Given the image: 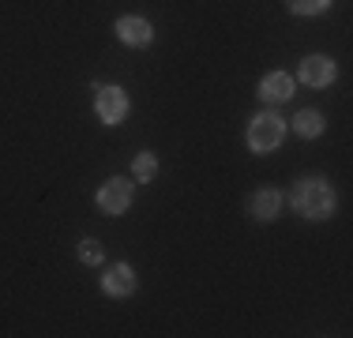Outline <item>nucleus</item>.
<instances>
[{"label": "nucleus", "instance_id": "obj_6", "mask_svg": "<svg viewBox=\"0 0 353 338\" xmlns=\"http://www.w3.org/2000/svg\"><path fill=\"white\" fill-rule=\"evenodd\" d=\"M293 87H297V79H293L290 72H267L263 79H259L256 95H259V101H267V106H282V101L293 98Z\"/></svg>", "mask_w": 353, "mask_h": 338}, {"label": "nucleus", "instance_id": "obj_10", "mask_svg": "<svg viewBox=\"0 0 353 338\" xmlns=\"http://www.w3.org/2000/svg\"><path fill=\"white\" fill-rule=\"evenodd\" d=\"M293 132H297L301 139H319V135H323V113H319V109H301V113L293 117Z\"/></svg>", "mask_w": 353, "mask_h": 338}, {"label": "nucleus", "instance_id": "obj_8", "mask_svg": "<svg viewBox=\"0 0 353 338\" xmlns=\"http://www.w3.org/2000/svg\"><path fill=\"white\" fill-rule=\"evenodd\" d=\"M102 293L105 297H117V301L132 297V293H136V270L128 264H113L102 275Z\"/></svg>", "mask_w": 353, "mask_h": 338}, {"label": "nucleus", "instance_id": "obj_11", "mask_svg": "<svg viewBox=\"0 0 353 338\" xmlns=\"http://www.w3.org/2000/svg\"><path fill=\"white\" fill-rule=\"evenodd\" d=\"M75 256H79V264H87V267H98V264H105V248L98 241H90V237H83L79 241V248H75Z\"/></svg>", "mask_w": 353, "mask_h": 338}, {"label": "nucleus", "instance_id": "obj_5", "mask_svg": "<svg viewBox=\"0 0 353 338\" xmlns=\"http://www.w3.org/2000/svg\"><path fill=\"white\" fill-rule=\"evenodd\" d=\"M301 83L305 87H312V90H319V87H331L334 83V75H339V68H334V61L327 53H312V57H305L301 61Z\"/></svg>", "mask_w": 353, "mask_h": 338}, {"label": "nucleus", "instance_id": "obj_13", "mask_svg": "<svg viewBox=\"0 0 353 338\" xmlns=\"http://www.w3.org/2000/svg\"><path fill=\"white\" fill-rule=\"evenodd\" d=\"M334 0H290V12L293 15H323Z\"/></svg>", "mask_w": 353, "mask_h": 338}, {"label": "nucleus", "instance_id": "obj_1", "mask_svg": "<svg viewBox=\"0 0 353 338\" xmlns=\"http://www.w3.org/2000/svg\"><path fill=\"white\" fill-rule=\"evenodd\" d=\"M293 207H297V215L308 218V222H327V218L334 215V207H339V199H334V188L323 177H305V181H297V188H293Z\"/></svg>", "mask_w": 353, "mask_h": 338}, {"label": "nucleus", "instance_id": "obj_2", "mask_svg": "<svg viewBox=\"0 0 353 338\" xmlns=\"http://www.w3.org/2000/svg\"><path fill=\"white\" fill-rule=\"evenodd\" d=\"M282 139H285V121L274 109L252 117V124H248V150L252 155H271V150L282 147Z\"/></svg>", "mask_w": 353, "mask_h": 338}, {"label": "nucleus", "instance_id": "obj_3", "mask_svg": "<svg viewBox=\"0 0 353 338\" xmlns=\"http://www.w3.org/2000/svg\"><path fill=\"white\" fill-rule=\"evenodd\" d=\"M94 113L102 124H121L124 117H128L132 101L124 95V87H113V83H94Z\"/></svg>", "mask_w": 353, "mask_h": 338}, {"label": "nucleus", "instance_id": "obj_7", "mask_svg": "<svg viewBox=\"0 0 353 338\" xmlns=\"http://www.w3.org/2000/svg\"><path fill=\"white\" fill-rule=\"evenodd\" d=\"M113 30H117V38H121L124 46H132V49H147L150 41H154V27H150L143 15H121Z\"/></svg>", "mask_w": 353, "mask_h": 338}, {"label": "nucleus", "instance_id": "obj_4", "mask_svg": "<svg viewBox=\"0 0 353 338\" xmlns=\"http://www.w3.org/2000/svg\"><path fill=\"white\" fill-rule=\"evenodd\" d=\"M132 196H136V184L124 181V177H109L98 188V210L102 215H124L132 207Z\"/></svg>", "mask_w": 353, "mask_h": 338}, {"label": "nucleus", "instance_id": "obj_9", "mask_svg": "<svg viewBox=\"0 0 353 338\" xmlns=\"http://www.w3.org/2000/svg\"><path fill=\"white\" fill-rule=\"evenodd\" d=\"M248 215L256 222H274L282 215V192L279 188H259L248 196Z\"/></svg>", "mask_w": 353, "mask_h": 338}, {"label": "nucleus", "instance_id": "obj_12", "mask_svg": "<svg viewBox=\"0 0 353 338\" xmlns=\"http://www.w3.org/2000/svg\"><path fill=\"white\" fill-rule=\"evenodd\" d=\"M132 177H136V181H154L158 177V158L150 155V150H143V155L136 158V162H132Z\"/></svg>", "mask_w": 353, "mask_h": 338}]
</instances>
